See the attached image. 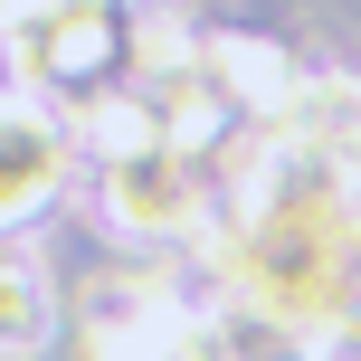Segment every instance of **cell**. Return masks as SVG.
I'll use <instances>...</instances> for the list:
<instances>
[{
    "label": "cell",
    "mask_w": 361,
    "mask_h": 361,
    "mask_svg": "<svg viewBox=\"0 0 361 361\" xmlns=\"http://www.w3.org/2000/svg\"><path fill=\"white\" fill-rule=\"evenodd\" d=\"M0 48L29 95H76V86L124 76V10L114 0H38Z\"/></svg>",
    "instance_id": "1"
},
{
    "label": "cell",
    "mask_w": 361,
    "mask_h": 361,
    "mask_svg": "<svg viewBox=\"0 0 361 361\" xmlns=\"http://www.w3.org/2000/svg\"><path fill=\"white\" fill-rule=\"evenodd\" d=\"M95 209H105V228L133 238V247H190L200 209H209L200 152L152 143V152H124V162H95Z\"/></svg>",
    "instance_id": "2"
},
{
    "label": "cell",
    "mask_w": 361,
    "mask_h": 361,
    "mask_svg": "<svg viewBox=\"0 0 361 361\" xmlns=\"http://www.w3.org/2000/svg\"><path fill=\"white\" fill-rule=\"evenodd\" d=\"M200 76L228 95L238 124H286L295 86H305V67H295L276 38H257V29H209L200 38Z\"/></svg>",
    "instance_id": "4"
},
{
    "label": "cell",
    "mask_w": 361,
    "mask_h": 361,
    "mask_svg": "<svg viewBox=\"0 0 361 361\" xmlns=\"http://www.w3.org/2000/svg\"><path fill=\"white\" fill-rule=\"evenodd\" d=\"M228 361H333L324 343H305V333H267V324H247L238 314V352Z\"/></svg>",
    "instance_id": "6"
},
{
    "label": "cell",
    "mask_w": 361,
    "mask_h": 361,
    "mask_svg": "<svg viewBox=\"0 0 361 361\" xmlns=\"http://www.w3.org/2000/svg\"><path fill=\"white\" fill-rule=\"evenodd\" d=\"M76 180V133L48 95L29 86H0V228L38 219L57 190Z\"/></svg>",
    "instance_id": "3"
},
{
    "label": "cell",
    "mask_w": 361,
    "mask_h": 361,
    "mask_svg": "<svg viewBox=\"0 0 361 361\" xmlns=\"http://www.w3.org/2000/svg\"><path fill=\"white\" fill-rule=\"evenodd\" d=\"M57 333V295L38 257H0V361H29Z\"/></svg>",
    "instance_id": "5"
},
{
    "label": "cell",
    "mask_w": 361,
    "mask_h": 361,
    "mask_svg": "<svg viewBox=\"0 0 361 361\" xmlns=\"http://www.w3.org/2000/svg\"><path fill=\"white\" fill-rule=\"evenodd\" d=\"M352 171H361V143H352Z\"/></svg>",
    "instance_id": "8"
},
{
    "label": "cell",
    "mask_w": 361,
    "mask_h": 361,
    "mask_svg": "<svg viewBox=\"0 0 361 361\" xmlns=\"http://www.w3.org/2000/svg\"><path fill=\"white\" fill-rule=\"evenodd\" d=\"M29 10H38V0H0V38H10V29H19Z\"/></svg>",
    "instance_id": "7"
}]
</instances>
